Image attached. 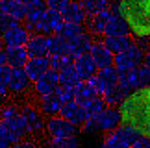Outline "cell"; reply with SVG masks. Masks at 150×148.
I'll return each mask as SVG.
<instances>
[{
	"instance_id": "cell-21",
	"label": "cell",
	"mask_w": 150,
	"mask_h": 148,
	"mask_svg": "<svg viewBox=\"0 0 150 148\" xmlns=\"http://www.w3.org/2000/svg\"><path fill=\"white\" fill-rule=\"evenodd\" d=\"M63 102L59 100V96L54 93L50 94H43L39 96V109H41V113L45 117H54V115H59V109H61Z\"/></svg>"
},
{
	"instance_id": "cell-14",
	"label": "cell",
	"mask_w": 150,
	"mask_h": 148,
	"mask_svg": "<svg viewBox=\"0 0 150 148\" xmlns=\"http://www.w3.org/2000/svg\"><path fill=\"white\" fill-rule=\"evenodd\" d=\"M26 50L30 54V58H35V56H48L50 50V35L47 33H35V35H30L26 43Z\"/></svg>"
},
{
	"instance_id": "cell-4",
	"label": "cell",
	"mask_w": 150,
	"mask_h": 148,
	"mask_svg": "<svg viewBox=\"0 0 150 148\" xmlns=\"http://www.w3.org/2000/svg\"><path fill=\"white\" fill-rule=\"evenodd\" d=\"M139 132H135L132 126L128 124H120L115 130L108 132L106 139H104V146L106 148H128V146H134V143L139 137Z\"/></svg>"
},
{
	"instance_id": "cell-22",
	"label": "cell",
	"mask_w": 150,
	"mask_h": 148,
	"mask_svg": "<svg viewBox=\"0 0 150 148\" xmlns=\"http://www.w3.org/2000/svg\"><path fill=\"white\" fill-rule=\"evenodd\" d=\"M61 15H63V19H65L67 22H78V24H83V22L87 20V13H85L83 4L82 2H74V0L61 11Z\"/></svg>"
},
{
	"instance_id": "cell-28",
	"label": "cell",
	"mask_w": 150,
	"mask_h": 148,
	"mask_svg": "<svg viewBox=\"0 0 150 148\" xmlns=\"http://www.w3.org/2000/svg\"><path fill=\"white\" fill-rule=\"evenodd\" d=\"M48 56H71V48H69V41L61 37L59 33L50 35V50Z\"/></svg>"
},
{
	"instance_id": "cell-26",
	"label": "cell",
	"mask_w": 150,
	"mask_h": 148,
	"mask_svg": "<svg viewBox=\"0 0 150 148\" xmlns=\"http://www.w3.org/2000/svg\"><path fill=\"white\" fill-rule=\"evenodd\" d=\"M132 43H134V41L130 39L128 33H126V35H106V39H104V44H106L113 54L124 52Z\"/></svg>"
},
{
	"instance_id": "cell-7",
	"label": "cell",
	"mask_w": 150,
	"mask_h": 148,
	"mask_svg": "<svg viewBox=\"0 0 150 148\" xmlns=\"http://www.w3.org/2000/svg\"><path fill=\"white\" fill-rule=\"evenodd\" d=\"M63 22H65V19H63V15L59 13V11L56 9H47L41 17V20L37 22V28L35 32L39 33H47V35H54V33H57L61 30Z\"/></svg>"
},
{
	"instance_id": "cell-45",
	"label": "cell",
	"mask_w": 150,
	"mask_h": 148,
	"mask_svg": "<svg viewBox=\"0 0 150 148\" xmlns=\"http://www.w3.org/2000/svg\"><path fill=\"white\" fill-rule=\"evenodd\" d=\"M145 65H148V67H150V50L145 54Z\"/></svg>"
},
{
	"instance_id": "cell-3",
	"label": "cell",
	"mask_w": 150,
	"mask_h": 148,
	"mask_svg": "<svg viewBox=\"0 0 150 148\" xmlns=\"http://www.w3.org/2000/svg\"><path fill=\"white\" fill-rule=\"evenodd\" d=\"M0 130L8 137L11 146L28 135L26 121H24V117H22V113L17 106L8 104L0 109Z\"/></svg>"
},
{
	"instance_id": "cell-27",
	"label": "cell",
	"mask_w": 150,
	"mask_h": 148,
	"mask_svg": "<svg viewBox=\"0 0 150 148\" xmlns=\"http://www.w3.org/2000/svg\"><path fill=\"white\" fill-rule=\"evenodd\" d=\"M96 94H98V91H96L87 80H82V82L74 87V100H78L80 104H85L87 100H91Z\"/></svg>"
},
{
	"instance_id": "cell-44",
	"label": "cell",
	"mask_w": 150,
	"mask_h": 148,
	"mask_svg": "<svg viewBox=\"0 0 150 148\" xmlns=\"http://www.w3.org/2000/svg\"><path fill=\"white\" fill-rule=\"evenodd\" d=\"M6 63H8V61H6V52H4V50H0V67L6 65Z\"/></svg>"
},
{
	"instance_id": "cell-24",
	"label": "cell",
	"mask_w": 150,
	"mask_h": 148,
	"mask_svg": "<svg viewBox=\"0 0 150 148\" xmlns=\"http://www.w3.org/2000/svg\"><path fill=\"white\" fill-rule=\"evenodd\" d=\"M126 33H130V26L126 19L120 13H113L104 30V35H126Z\"/></svg>"
},
{
	"instance_id": "cell-35",
	"label": "cell",
	"mask_w": 150,
	"mask_h": 148,
	"mask_svg": "<svg viewBox=\"0 0 150 148\" xmlns=\"http://www.w3.org/2000/svg\"><path fill=\"white\" fill-rule=\"evenodd\" d=\"M9 76H11V67L6 63L0 67V100L9 94Z\"/></svg>"
},
{
	"instance_id": "cell-11",
	"label": "cell",
	"mask_w": 150,
	"mask_h": 148,
	"mask_svg": "<svg viewBox=\"0 0 150 148\" xmlns=\"http://www.w3.org/2000/svg\"><path fill=\"white\" fill-rule=\"evenodd\" d=\"M96 128L98 132H111L117 126L122 124V118H120V111L115 109V107H106L104 111H100L98 115L95 117Z\"/></svg>"
},
{
	"instance_id": "cell-37",
	"label": "cell",
	"mask_w": 150,
	"mask_h": 148,
	"mask_svg": "<svg viewBox=\"0 0 150 148\" xmlns=\"http://www.w3.org/2000/svg\"><path fill=\"white\" fill-rule=\"evenodd\" d=\"M48 61H50V69L59 72L63 67L74 63V58L72 56H48Z\"/></svg>"
},
{
	"instance_id": "cell-1",
	"label": "cell",
	"mask_w": 150,
	"mask_h": 148,
	"mask_svg": "<svg viewBox=\"0 0 150 148\" xmlns=\"http://www.w3.org/2000/svg\"><path fill=\"white\" fill-rule=\"evenodd\" d=\"M122 124H128L145 137H150V83L134 89L119 104Z\"/></svg>"
},
{
	"instance_id": "cell-32",
	"label": "cell",
	"mask_w": 150,
	"mask_h": 148,
	"mask_svg": "<svg viewBox=\"0 0 150 148\" xmlns=\"http://www.w3.org/2000/svg\"><path fill=\"white\" fill-rule=\"evenodd\" d=\"M85 109H87V115L89 117H96L100 111H104L108 107V102L104 100V96L102 94H96V96H93L91 100H87L85 102Z\"/></svg>"
},
{
	"instance_id": "cell-36",
	"label": "cell",
	"mask_w": 150,
	"mask_h": 148,
	"mask_svg": "<svg viewBox=\"0 0 150 148\" xmlns=\"http://www.w3.org/2000/svg\"><path fill=\"white\" fill-rule=\"evenodd\" d=\"M50 146H59V148H74L80 144V141L76 135H71V137H50L48 141Z\"/></svg>"
},
{
	"instance_id": "cell-9",
	"label": "cell",
	"mask_w": 150,
	"mask_h": 148,
	"mask_svg": "<svg viewBox=\"0 0 150 148\" xmlns=\"http://www.w3.org/2000/svg\"><path fill=\"white\" fill-rule=\"evenodd\" d=\"M21 113L26 121V128H28V135H39L45 130V118H43V113L41 109H35L33 106H22L21 107Z\"/></svg>"
},
{
	"instance_id": "cell-40",
	"label": "cell",
	"mask_w": 150,
	"mask_h": 148,
	"mask_svg": "<svg viewBox=\"0 0 150 148\" xmlns=\"http://www.w3.org/2000/svg\"><path fill=\"white\" fill-rule=\"evenodd\" d=\"M137 76H139V85L150 83V67L148 65H137Z\"/></svg>"
},
{
	"instance_id": "cell-25",
	"label": "cell",
	"mask_w": 150,
	"mask_h": 148,
	"mask_svg": "<svg viewBox=\"0 0 150 148\" xmlns=\"http://www.w3.org/2000/svg\"><path fill=\"white\" fill-rule=\"evenodd\" d=\"M0 13H8L19 20L26 19V4L21 0H0Z\"/></svg>"
},
{
	"instance_id": "cell-10",
	"label": "cell",
	"mask_w": 150,
	"mask_h": 148,
	"mask_svg": "<svg viewBox=\"0 0 150 148\" xmlns=\"http://www.w3.org/2000/svg\"><path fill=\"white\" fill-rule=\"evenodd\" d=\"M59 85V72L54 70V69H48L45 74H41L35 82H33V91L35 94L43 96V94H50L54 93Z\"/></svg>"
},
{
	"instance_id": "cell-42",
	"label": "cell",
	"mask_w": 150,
	"mask_h": 148,
	"mask_svg": "<svg viewBox=\"0 0 150 148\" xmlns=\"http://www.w3.org/2000/svg\"><path fill=\"white\" fill-rule=\"evenodd\" d=\"M13 146H15V148H24V146H35V141H24V139H21L19 143H15Z\"/></svg>"
},
{
	"instance_id": "cell-2",
	"label": "cell",
	"mask_w": 150,
	"mask_h": 148,
	"mask_svg": "<svg viewBox=\"0 0 150 148\" xmlns=\"http://www.w3.org/2000/svg\"><path fill=\"white\" fill-rule=\"evenodd\" d=\"M119 11L137 39L150 37V0H119Z\"/></svg>"
},
{
	"instance_id": "cell-8",
	"label": "cell",
	"mask_w": 150,
	"mask_h": 148,
	"mask_svg": "<svg viewBox=\"0 0 150 148\" xmlns=\"http://www.w3.org/2000/svg\"><path fill=\"white\" fill-rule=\"evenodd\" d=\"M59 115L65 117L67 121H71L72 124H76V126H83L85 121L89 118L85 106L80 104L78 100H69V102H65V104L61 106V109H59Z\"/></svg>"
},
{
	"instance_id": "cell-16",
	"label": "cell",
	"mask_w": 150,
	"mask_h": 148,
	"mask_svg": "<svg viewBox=\"0 0 150 148\" xmlns=\"http://www.w3.org/2000/svg\"><path fill=\"white\" fill-rule=\"evenodd\" d=\"M89 54H91V58L95 59V63H96V67H98V69H104V67L113 65L115 54L106 47V44H104V41H96V43H93V47H91Z\"/></svg>"
},
{
	"instance_id": "cell-17",
	"label": "cell",
	"mask_w": 150,
	"mask_h": 148,
	"mask_svg": "<svg viewBox=\"0 0 150 148\" xmlns=\"http://www.w3.org/2000/svg\"><path fill=\"white\" fill-rule=\"evenodd\" d=\"M50 69V61H48V56H35V58H28L26 65H24V70L28 74V78L32 80V83L35 80L45 74Z\"/></svg>"
},
{
	"instance_id": "cell-34",
	"label": "cell",
	"mask_w": 150,
	"mask_h": 148,
	"mask_svg": "<svg viewBox=\"0 0 150 148\" xmlns=\"http://www.w3.org/2000/svg\"><path fill=\"white\" fill-rule=\"evenodd\" d=\"M83 32V24H78V22H63V26H61V30L57 32L61 37H65L67 41H71L72 37H76L78 33H82Z\"/></svg>"
},
{
	"instance_id": "cell-19",
	"label": "cell",
	"mask_w": 150,
	"mask_h": 148,
	"mask_svg": "<svg viewBox=\"0 0 150 148\" xmlns=\"http://www.w3.org/2000/svg\"><path fill=\"white\" fill-rule=\"evenodd\" d=\"M93 37H91V33L87 32H82L78 33L76 37H72L71 41H69V48H71V56L72 58H76V56H82V54H87L91 47H93Z\"/></svg>"
},
{
	"instance_id": "cell-31",
	"label": "cell",
	"mask_w": 150,
	"mask_h": 148,
	"mask_svg": "<svg viewBox=\"0 0 150 148\" xmlns=\"http://www.w3.org/2000/svg\"><path fill=\"white\" fill-rule=\"evenodd\" d=\"M126 94H128V91L117 83V85H113V87H109L102 96H104V100H106L109 106H115V104H120V102L124 100Z\"/></svg>"
},
{
	"instance_id": "cell-29",
	"label": "cell",
	"mask_w": 150,
	"mask_h": 148,
	"mask_svg": "<svg viewBox=\"0 0 150 148\" xmlns=\"http://www.w3.org/2000/svg\"><path fill=\"white\" fill-rule=\"evenodd\" d=\"M82 82V78H80V74L76 70V67L74 63L63 67L59 70V85H67V87H76V85Z\"/></svg>"
},
{
	"instance_id": "cell-39",
	"label": "cell",
	"mask_w": 150,
	"mask_h": 148,
	"mask_svg": "<svg viewBox=\"0 0 150 148\" xmlns=\"http://www.w3.org/2000/svg\"><path fill=\"white\" fill-rule=\"evenodd\" d=\"M17 24H21L19 19H15V17H11L8 13H0V32L4 30H9V28H13Z\"/></svg>"
},
{
	"instance_id": "cell-12",
	"label": "cell",
	"mask_w": 150,
	"mask_h": 148,
	"mask_svg": "<svg viewBox=\"0 0 150 148\" xmlns=\"http://www.w3.org/2000/svg\"><path fill=\"white\" fill-rule=\"evenodd\" d=\"M48 9V6H47V0H32V2H28L26 4V28L30 32H35V28H37V22L41 20V17L43 13Z\"/></svg>"
},
{
	"instance_id": "cell-15",
	"label": "cell",
	"mask_w": 150,
	"mask_h": 148,
	"mask_svg": "<svg viewBox=\"0 0 150 148\" xmlns=\"http://www.w3.org/2000/svg\"><path fill=\"white\" fill-rule=\"evenodd\" d=\"M0 35H2V39H4L6 47H11V44H26L28 39H30V35H32V32L28 30L26 26L17 24L13 28H9V30L0 32Z\"/></svg>"
},
{
	"instance_id": "cell-6",
	"label": "cell",
	"mask_w": 150,
	"mask_h": 148,
	"mask_svg": "<svg viewBox=\"0 0 150 148\" xmlns=\"http://www.w3.org/2000/svg\"><path fill=\"white\" fill-rule=\"evenodd\" d=\"M87 82L98 91V94H104L109 87L119 83V70L115 69V65L104 67V69H98V72L95 76H91Z\"/></svg>"
},
{
	"instance_id": "cell-18",
	"label": "cell",
	"mask_w": 150,
	"mask_h": 148,
	"mask_svg": "<svg viewBox=\"0 0 150 148\" xmlns=\"http://www.w3.org/2000/svg\"><path fill=\"white\" fill-rule=\"evenodd\" d=\"M6 52V61L9 67H24L30 54L26 50V44H11V47L4 48Z\"/></svg>"
},
{
	"instance_id": "cell-43",
	"label": "cell",
	"mask_w": 150,
	"mask_h": 148,
	"mask_svg": "<svg viewBox=\"0 0 150 148\" xmlns=\"http://www.w3.org/2000/svg\"><path fill=\"white\" fill-rule=\"evenodd\" d=\"M8 146H11V143L8 141V137L4 135V132L0 130V148H8Z\"/></svg>"
},
{
	"instance_id": "cell-41",
	"label": "cell",
	"mask_w": 150,
	"mask_h": 148,
	"mask_svg": "<svg viewBox=\"0 0 150 148\" xmlns=\"http://www.w3.org/2000/svg\"><path fill=\"white\" fill-rule=\"evenodd\" d=\"M71 2H72V0H47V6H48L50 9H56V11H59V13H61V11L65 9Z\"/></svg>"
},
{
	"instance_id": "cell-30",
	"label": "cell",
	"mask_w": 150,
	"mask_h": 148,
	"mask_svg": "<svg viewBox=\"0 0 150 148\" xmlns=\"http://www.w3.org/2000/svg\"><path fill=\"white\" fill-rule=\"evenodd\" d=\"M113 65H115V69L119 70V74H122V72H128V70H132V69H135V67H137V63H135V61L132 59L128 54H126V50H124V52H119V54H115Z\"/></svg>"
},
{
	"instance_id": "cell-5",
	"label": "cell",
	"mask_w": 150,
	"mask_h": 148,
	"mask_svg": "<svg viewBox=\"0 0 150 148\" xmlns=\"http://www.w3.org/2000/svg\"><path fill=\"white\" fill-rule=\"evenodd\" d=\"M45 132L50 137H71V135H78L80 133V126L72 124L71 121H67L65 117H48L45 122Z\"/></svg>"
},
{
	"instance_id": "cell-38",
	"label": "cell",
	"mask_w": 150,
	"mask_h": 148,
	"mask_svg": "<svg viewBox=\"0 0 150 148\" xmlns=\"http://www.w3.org/2000/svg\"><path fill=\"white\" fill-rule=\"evenodd\" d=\"M56 94L59 96V100L65 104L69 100H74V87H67V85H57Z\"/></svg>"
},
{
	"instance_id": "cell-33",
	"label": "cell",
	"mask_w": 150,
	"mask_h": 148,
	"mask_svg": "<svg viewBox=\"0 0 150 148\" xmlns=\"http://www.w3.org/2000/svg\"><path fill=\"white\" fill-rule=\"evenodd\" d=\"M83 8H85V13L89 15H95L98 13L102 9H108L109 6H111V0H82Z\"/></svg>"
},
{
	"instance_id": "cell-23",
	"label": "cell",
	"mask_w": 150,
	"mask_h": 148,
	"mask_svg": "<svg viewBox=\"0 0 150 148\" xmlns=\"http://www.w3.org/2000/svg\"><path fill=\"white\" fill-rule=\"evenodd\" d=\"M111 9H102L98 11V13H95V15H89L87 17V24H89V32L91 33H104V30H106V26H108V22L109 19H111Z\"/></svg>"
},
{
	"instance_id": "cell-13",
	"label": "cell",
	"mask_w": 150,
	"mask_h": 148,
	"mask_svg": "<svg viewBox=\"0 0 150 148\" xmlns=\"http://www.w3.org/2000/svg\"><path fill=\"white\" fill-rule=\"evenodd\" d=\"M32 80L28 78L24 67H11V76H9V93L22 94L26 89H30Z\"/></svg>"
},
{
	"instance_id": "cell-20",
	"label": "cell",
	"mask_w": 150,
	"mask_h": 148,
	"mask_svg": "<svg viewBox=\"0 0 150 148\" xmlns=\"http://www.w3.org/2000/svg\"><path fill=\"white\" fill-rule=\"evenodd\" d=\"M74 67H76V70H78L82 80H89L91 76L96 74V70H98V67H96L95 59L91 58L89 52L82 54V56H76V58H74Z\"/></svg>"
},
{
	"instance_id": "cell-46",
	"label": "cell",
	"mask_w": 150,
	"mask_h": 148,
	"mask_svg": "<svg viewBox=\"0 0 150 148\" xmlns=\"http://www.w3.org/2000/svg\"><path fill=\"white\" fill-rule=\"evenodd\" d=\"M0 50H4V39H2V35H0Z\"/></svg>"
},
{
	"instance_id": "cell-47",
	"label": "cell",
	"mask_w": 150,
	"mask_h": 148,
	"mask_svg": "<svg viewBox=\"0 0 150 148\" xmlns=\"http://www.w3.org/2000/svg\"><path fill=\"white\" fill-rule=\"evenodd\" d=\"M21 2H22V4H28V2H32V0H21Z\"/></svg>"
}]
</instances>
